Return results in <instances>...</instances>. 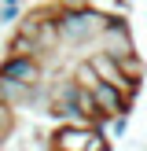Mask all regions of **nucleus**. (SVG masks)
Masks as SVG:
<instances>
[{
    "instance_id": "39448f33",
    "label": "nucleus",
    "mask_w": 147,
    "mask_h": 151,
    "mask_svg": "<svg viewBox=\"0 0 147 151\" xmlns=\"http://www.w3.org/2000/svg\"><path fill=\"white\" fill-rule=\"evenodd\" d=\"M92 96H96V107H99V122H107V118H114V114H132V96L129 92H121L118 85H110V81H99V85L92 88Z\"/></svg>"
},
{
    "instance_id": "9d476101",
    "label": "nucleus",
    "mask_w": 147,
    "mask_h": 151,
    "mask_svg": "<svg viewBox=\"0 0 147 151\" xmlns=\"http://www.w3.org/2000/svg\"><path fill=\"white\" fill-rule=\"evenodd\" d=\"M99 15H129V0H85Z\"/></svg>"
},
{
    "instance_id": "1a4fd4ad",
    "label": "nucleus",
    "mask_w": 147,
    "mask_h": 151,
    "mask_svg": "<svg viewBox=\"0 0 147 151\" xmlns=\"http://www.w3.org/2000/svg\"><path fill=\"white\" fill-rule=\"evenodd\" d=\"M103 133H107L110 140H121L125 133H129V114H114V118H107V122H96Z\"/></svg>"
},
{
    "instance_id": "ddd939ff",
    "label": "nucleus",
    "mask_w": 147,
    "mask_h": 151,
    "mask_svg": "<svg viewBox=\"0 0 147 151\" xmlns=\"http://www.w3.org/2000/svg\"><path fill=\"white\" fill-rule=\"evenodd\" d=\"M0 4H22V0H0Z\"/></svg>"
},
{
    "instance_id": "6e6552de",
    "label": "nucleus",
    "mask_w": 147,
    "mask_h": 151,
    "mask_svg": "<svg viewBox=\"0 0 147 151\" xmlns=\"http://www.w3.org/2000/svg\"><path fill=\"white\" fill-rule=\"evenodd\" d=\"M15 125H19V118H15V107L0 100V144H7V140H11Z\"/></svg>"
},
{
    "instance_id": "20e7f679",
    "label": "nucleus",
    "mask_w": 147,
    "mask_h": 151,
    "mask_svg": "<svg viewBox=\"0 0 147 151\" xmlns=\"http://www.w3.org/2000/svg\"><path fill=\"white\" fill-rule=\"evenodd\" d=\"M96 133H99L96 122H59V129L51 133V147L55 151H88Z\"/></svg>"
},
{
    "instance_id": "4468645a",
    "label": "nucleus",
    "mask_w": 147,
    "mask_h": 151,
    "mask_svg": "<svg viewBox=\"0 0 147 151\" xmlns=\"http://www.w3.org/2000/svg\"><path fill=\"white\" fill-rule=\"evenodd\" d=\"M129 4H136V0H129Z\"/></svg>"
},
{
    "instance_id": "0eeeda50",
    "label": "nucleus",
    "mask_w": 147,
    "mask_h": 151,
    "mask_svg": "<svg viewBox=\"0 0 147 151\" xmlns=\"http://www.w3.org/2000/svg\"><path fill=\"white\" fill-rule=\"evenodd\" d=\"M29 92L33 88H26V85H19V81H7V78H0V100L4 103H22V100H29Z\"/></svg>"
},
{
    "instance_id": "f8f14e48",
    "label": "nucleus",
    "mask_w": 147,
    "mask_h": 151,
    "mask_svg": "<svg viewBox=\"0 0 147 151\" xmlns=\"http://www.w3.org/2000/svg\"><path fill=\"white\" fill-rule=\"evenodd\" d=\"M59 4H85V0H59Z\"/></svg>"
},
{
    "instance_id": "2eb2a0df",
    "label": "nucleus",
    "mask_w": 147,
    "mask_h": 151,
    "mask_svg": "<svg viewBox=\"0 0 147 151\" xmlns=\"http://www.w3.org/2000/svg\"><path fill=\"white\" fill-rule=\"evenodd\" d=\"M0 151H4V144H0Z\"/></svg>"
},
{
    "instance_id": "423d86ee",
    "label": "nucleus",
    "mask_w": 147,
    "mask_h": 151,
    "mask_svg": "<svg viewBox=\"0 0 147 151\" xmlns=\"http://www.w3.org/2000/svg\"><path fill=\"white\" fill-rule=\"evenodd\" d=\"M7 55H37V41L29 33H22V29H15L11 37H7Z\"/></svg>"
},
{
    "instance_id": "f257e3e1",
    "label": "nucleus",
    "mask_w": 147,
    "mask_h": 151,
    "mask_svg": "<svg viewBox=\"0 0 147 151\" xmlns=\"http://www.w3.org/2000/svg\"><path fill=\"white\" fill-rule=\"evenodd\" d=\"M55 19H59V37H63V44H70V48H88V44L99 41L107 15H99L88 4H59Z\"/></svg>"
},
{
    "instance_id": "9b49d317",
    "label": "nucleus",
    "mask_w": 147,
    "mask_h": 151,
    "mask_svg": "<svg viewBox=\"0 0 147 151\" xmlns=\"http://www.w3.org/2000/svg\"><path fill=\"white\" fill-rule=\"evenodd\" d=\"M19 19H22V4H0V26L19 22Z\"/></svg>"
},
{
    "instance_id": "7ed1b4c3",
    "label": "nucleus",
    "mask_w": 147,
    "mask_h": 151,
    "mask_svg": "<svg viewBox=\"0 0 147 151\" xmlns=\"http://www.w3.org/2000/svg\"><path fill=\"white\" fill-rule=\"evenodd\" d=\"M0 78L19 81V85H26V88L44 85V66H41V55H4V59H0Z\"/></svg>"
},
{
    "instance_id": "f03ea898",
    "label": "nucleus",
    "mask_w": 147,
    "mask_h": 151,
    "mask_svg": "<svg viewBox=\"0 0 147 151\" xmlns=\"http://www.w3.org/2000/svg\"><path fill=\"white\" fill-rule=\"evenodd\" d=\"M96 48L110 52L114 59H129L136 55V41H132V29H129V15H107L103 22V33L96 41Z\"/></svg>"
}]
</instances>
